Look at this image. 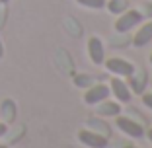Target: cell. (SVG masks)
Wrapping results in <instances>:
<instances>
[{"mask_svg":"<svg viewBox=\"0 0 152 148\" xmlns=\"http://www.w3.org/2000/svg\"><path fill=\"white\" fill-rule=\"evenodd\" d=\"M144 135H146V139H148V140H150V142H152V127H150V129H148V131H144Z\"/></svg>","mask_w":152,"mask_h":148,"instance_id":"17","label":"cell"},{"mask_svg":"<svg viewBox=\"0 0 152 148\" xmlns=\"http://www.w3.org/2000/svg\"><path fill=\"white\" fill-rule=\"evenodd\" d=\"M142 20L144 18H142V14H140V10H129L127 8L125 12H121L119 16H117L113 27H115L117 33H127V31H131L133 27L140 26Z\"/></svg>","mask_w":152,"mask_h":148,"instance_id":"1","label":"cell"},{"mask_svg":"<svg viewBox=\"0 0 152 148\" xmlns=\"http://www.w3.org/2000/svg\"><path fill=\"white\" fill-rule=\"evenodd\" d=\"M125 148H139V146H125Z\"/></svg>","mask_w":152,"mask_h":148,"instance_id":"22","label":"cell"},{"mask_svg":"<svg viewBox=\"0 0 152 148\" xmlns=\"http://www.w3.org/2000/svg\"><path fill=\"white\" fill-rule=\"evenodd\" d=\"M109 92H111V96L119 103H129L131 98H133V92H131L129 84H127L121 76H113L111 78V82H109Z\"/></svg>","mask_w":152,"mask_h":148,"instance_id":"5","label":"cell"},{"mask_svg":"<svg viewBox=\"0 0 152 148\" xmlns=\"http://www.w3.org/2000/svg\"><path fill=\"white\" fill-rule=\"evenodd\" d=\"M140 14H142V18L152 20V2H146V4H142V10H140Z\"/></svg>","mask_w":152,"mask_h":148,"instance_id":"14","label":"cell"},{"mask_svg":"<svg viewBox=\"0 0 152 148\" xmlns=\"http://www.w3.org/2000/svg\"><path fill=\"white\" fill-rule=\"evenodd\" d=\"M2 55H4V47H2V43H0V58H2Z\"/></svg>","mask_w":152,"mask_h":148,"instance_id":"18","label":"cell"},{"mask_svg":"<svg viewBox=\"0 0 152 148\" xmlns=\"http://www.w3.org/2000/svg\"><path fill=\"white\" fill-rule=\"evenodd\" d=\"M94 84V82H92V76H88V74H76L74 76V86L76 88H90V86Z\"/></svg>","mask_w":152,"mask_h":148,"instance_id":"13","label":"cell"},{"mask_svg":"<svg viewBox=\"0 0 152 148\" xmlns=\"http://www.w3.org/2000/svg\"><path fill=\"white\" fill-rule=\"evenodd\" d=\"M115 125H117V129H119L121 133H125V135L131 136V139H142L144 136V129L137 121H133L131 117H125V115L119 113V115L115 117Z\"/></svg>","mask_w":152,"mask_h":148,"instance_id":"4","label":"cell"},{"mask_svg":"<svg viewBox=\"0 0 152 148\" xmlns=\"http://www.w3.org/2000/svg\"><path fill=\"white\" fill-rule=\"evenodd\" d=\"M6 131H8L6 123H0V136H4V135H6Z\"/></svg>","mask_w":152,"mask_h":148,"instance_id":"16","label":"cell"},{"mask_svg":"<svg viewBox=\"0 0 152 148\" xmlns=\"http://www.w3.org/2000/svg\"><path fill=\"white\" fill-rule=\"evenodd\" d=\"M152 41V20L144 22L133 35V47H144Z\"/></svg>","mask_w":152,"mask_h":148,"instance_id":"10","label":"cell"},{"mask_svg":"<svg viewBox=\"0 0 152 148\" xmlns=\"http://www.w3.org/2000/svg\"><path fill=\"white\" fill-rule=\"evenodd\" d=\"M96 115L98 117H117L121 113V103L113 101V99H103V101L96 103Z\"/></svg>","mask_w":152,"mask_h":148,"instance_id":"8","label":"cell"},{"mask_svg":"<svg viewBox=\"0 0 152 148\" xmlns=\"http://www.w3.org/2000/svg\"><path fill=\"white\" fill-rule=\"evenodd\" d=\"M103 64H105V68L111 72L113 76H121V78H129L134 72V68H137L133 63H129V61H125V58H121V57L105 58Z\"/></svg>","mask_w":152,"mask_h":148,"instance_id":"2","label":"cell"},{"mask_svg":"<svg viewBox=\"0 0 152 148\" xmlns=\"http://www.w3.org/2000/svg\"><path fill=\"white\" fill-rule=\"evenodd\" d=\"M105 6H107V10L111 14H117V16L127 10V2L125 0H109V2H105Z\"/></svg>","mask_w":152,"mask_h":148,"instance_id":"11","label":"cell"},{"mask_svg":"<svg viewBox=\"0 0 152 148\" xmlns=\"http://www.w3.org/2000/svg\"><path fill=\"white\" fill-rule=\"evenodd\" d=\"M78 140H80L86 148H107L109 146L107 136L102 135V133H96V131H90V129L78 131Z\"/></svg>","mask_w":152,"mask_h":148,"instance_id":"3","label":"cell"},{"mask_svg":"<svg viewBox=\"0 0 152 148\" xmlns=\"http://www.w3.org/2000/svg\"><path fill=\"white\" fill-rule=\"evenodd\" d=\"M80 6L84 8H90V10H102L105 8V0H76Z\"/></svg>","mask_w":152,"mask_h":148,"instance_id":"12","label":"cell"},{"mask_svg":"<svg viewBox=\"0 0 152 148\" xmlns=\"http://www.w3.org/2000/svg\"><path fill=\"white\" fill-rule=\"evenodd\" d=\"M109 96H111V92H109L107 84H92L90 88H86L84 98H82V99H84L86 105H96V103L107 99Z\"/></svg>","mask_w":152,"mask_h":148,"instance_id":"6","label":"cell"},{"mask_svg":"<svg viewBox=\"0 0 152 148\" xmlns=\"http://www.w3.org/2000/svg\"><path fill=\"white\" fill-rule=\"evenodd\" d=\"M0 148H8V146H6V144H0Z\"/></svg>","mask_w":152,"mask_h":148,"instance_id":"21","label":"cell"},{"mask_svg":"<svg viewBox=\"0 0 152 148\" xmlns=\"http://www.w3.org/2000/svg\"><path fill=\"white\" fill-rule=\"evenodd\" d=\"M129 88H131V92L133 94H142L144 92V88H146V84H148V74L144 70H139V68H134V72L129 76Z\"/></svg>","mask_w":152,"mask_h":148,"instance_id":"9","label":"cell"},{"mask_svg":"<svg viewBox=\"0 0 152 148\" xmlns=\"http://www.w3.org/2000/svg\"><path fill=\"white\" fill-rule=\"evenodd\" d=\"M140 96H142V103L146 105L148 109H152V94H150V92H148V94H146V92H142Z\"/></svg>","mask_w":152,"mask_h":148,"instance_id":"15","label":"cell"},{"mask_svg":"<svg viewBox=\"0 0 152 148\" xmlns=\"http://www.w3.org/2000/svg\"><path fill=\"white\" fill-rule=\"evenodd\" d=\"M10 0H0V4H8Z\"/></svg>","mask_w":152,"mask_h":148,"instance_id":"19","label":"cell"},{"mask_svg":"<svg viewBox=\"0 0 152 148\" xmlns=\"http://www.w3.org/2000/svg\"><path fill=\"white\" fill-rule=\"evenodd\" d=\"M88 57L90 61L94 64H103V61H105V47H103L102 39L99 37H90L88 39Z\"/></svg>","mask_w":152,"mask_h":148,"instance_id":"7","label":"cell"},{"mask_svg":"<svg viewBox=\"0 0 152 148\" xmlns=\"http://www.w3.org/2000/svg\"><path fill=\"white\" fill-rule=\"evenodd\" d=\"M148 61H150V64H152V53H150V57H148Z\"/></svg>","mask_w":152,"mask_h":148,"instance_id":"20","label":"cell"}]
</instances>
